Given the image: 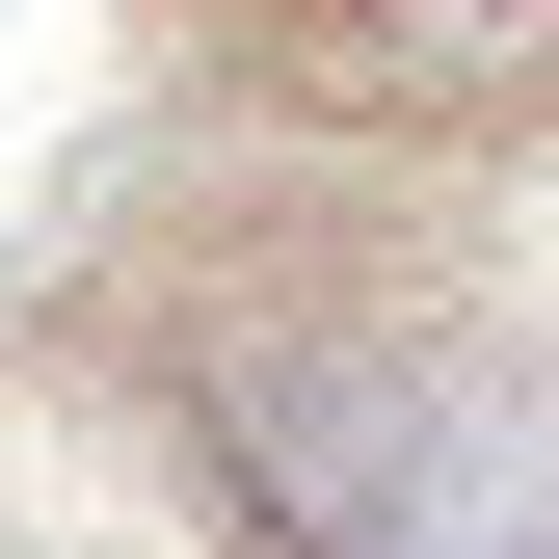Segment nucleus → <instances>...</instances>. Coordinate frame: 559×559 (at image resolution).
I'll return each instance as SVG.
<instances>
[{
  "label": "nucleus",
  "mask_w": 559,
  "mask_h": 559,
  "mask_svg": "<svg viewBox=\"0 0 559 559\" xmlns=\"http://www.w3.org/2000/svg\"><path fill=\"white\" fill-rule=\"evenodd\" d=\"M346 81L400 133H507V107H559V0H346Z\"/></svg>",
  "instance_id": "1"
}]
</instances>
